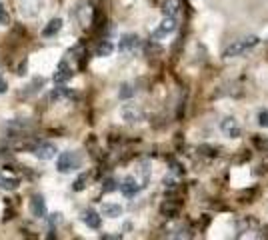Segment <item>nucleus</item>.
Listing matches in <instances>:
<instances>
[{"label": "nucleus", "mask_w": 268, "mask_h": 240, "mask_svg": "<svg viewBox=\"0 0 268 240\" xmlns=\"http://www.w3.org/2000/svg\"><path fill=\"white\" fill-rule=\"evenodd\" d=\"M80 166H82V156L76 150H64V152H60L56 158V170L60 174H70V172L78 170Z\"/></svg>", "instance_id": "1"}, {"label": "nucleus", "mask_w": 268, "mask_h": 240, "mask_svg": "<svg viewBox=\"0 0 268 240\" xmlns=\"http://www.w3.org/2000/svg\"><path fill=\"white\" fill-rule=\"evenodd\" d=\"M0 24H2V26L10 24V14H8V10H6V6L2 2H0Z\"/></svg>", "instance_id": "21"}, {"label": "nucleus", "mask_w": 268, "mask_h": 240, "mask_svg": "<svg viewBox=\"0 0 268 240\" xmlns=\"http://www.w3.org/2000/svg\"><path fill=\"white\" fill-rule=\"evenodd\" d=\"M32 154H34L38 160H52V158L58 154V148H56V144H52V142H38V144L32 148Z\"/></svg>", "instance_id": "3"}, {"label": "nucleus", "mask_w": 268, "mask_h": 240, "mask_svg": "<svg viewBox=\"0 0 268 240\" xmlns=\"http://www.w3.org/2000/svg\"><path fill=\"white\" fill-rule=\"evenodd\" d=\"M74 76V70H72V66L68 62H60L58 66H56V70H54V74H52V82L54 84H66L70 78Z\"/></svg>", "instance_id": "4"}, {"label": "nucleus", "mask_w": 268, "mask_h": 240, "mask_svg": "<svg viewBox=\"0 0 268 240\" xmlns=\"http://www.w3.org/2000/svg\"><path fill=\"white\" fill-rule=\"evenodd\" d=\"M100 214L102 216H108V218H118L122 214V206L114 204V202H104L100 206Z\"/></svg>", "instance_id": "14"}, {"label": "nucleus", "mask_w": 268, "mask_h": 240, "mask_svg": "<svg viewBox=\"0 0 268 240\" xmlns=\"http://www.w3.org/2000/svg\"><path fill=\"white\" fill-rule=\"evenodd\" d=\"M116 188H120V184H116L114 178H106L104 182H102V192H114Z\"/></svg>", "instance_id": "20"}, {"label": "nucleus", "mask_w": 268, "mask_h": 240, "mask_svg": "<svg viewBox=\"0 0 268 240\" xmlns=\"http://www.w3.org/2000/svg\"><path fill=\"white\" fill-rule=\"evenodd\" d=\"M120 116H122V120H124V122H128V124L140 122V120L144 118L142 110H140L138 106H134V104H126V106H122V110H120Z\"/></svg>", "instance_id": "8"}, {"label": "nucleus", "mask_w": 268, "mask_h": 240, "mask_svg": "<svg viewBox=\"0 0 268 240\" xmlns=\"http://www.w3.org/2000/svg\"><path fill=\"white\" fill-rule=\"evenodd\" d=\"M18 184L20 182L16 178H0V188H4V190H16Z\"/></svg>", "instance_id": "19"}, {"label": "nucleus", "mask_w": 268, "mask_h": 240, "mask_svg": "<svg viewBox=\"0 0 268 240\" xmlns=\"http://www.w3.org/2000/svg\"><path fill=\"white\" fill-rule=\"evenodd\" d=\"M80 220L84 222L88 228H100V224H102V216H100V212H96V210H92V208H86L84 212L80 214Z\"/></svg>", "instance_id": "11"}, {"label": "nucleus", "mask_w": 268, "mask_h": 240, "mask_svg": "<svg viewBox=\"0 0 268 240\" xmlns=\"http://www.w3.org/2000/svg\"><path fill=\"white\" fill-rule=\"evenodd\" d=\"M60 30H62V18H52V20H48V24L42 28V36L44 38H52Z\"/></svg>", "instance_id": "12"}, {"label": "nucleus", "mask_w": 268, "mask_h": 240, "mask_svg": "<svg viewBox=\"0 0 268 240\" xmlns=\"http://www.w3.org/2000/svg\"><path fill=\"white\" fill-rule=\"evenodd\" d=\"M142 184H138V180L134 176H126L124 180L120 182V192L126 196V198H132V196H136L140 192Z\"/></svg>", "instance_id": "10"}, {"label": "nucleus", "mask_w": 268, "mask_h": 240, "mask_svg": "<svg viewBox=\"0 0 268 240\" xmlns=\"http://www.w3.org/2000/svg\"><path fill=\"white\" fill-rule=\"evenodd\" d=\"M6 90H8V82H6V78L0 76V94H6Z\"/></svg>", "instance_id": "23"}, {"label": "nucleus", "mask_w": 268, "mask_h": 240, "mask_svg": "<svg viewBox=\"0 0 268 240\" xmlns=\"http://www.w3.org/2000/svg\"><path fill=\"white\" fill-rule=\"evenodd\" d=\"M258 44V38L256 36H250V38H242V40H236L232 44L224 50V58H236V56H242L246 50H250Z\"/></svg>", "instance_id": "2"}, {"label": "nucleus", "mask_w": 268, "mask_h": 240, "mask_svg": "<svg viewBox=\"0 0 268 240\" xmlns=\"http://www.w3.org/2000/svg\"><path fill=\"white\" fill-rule=\"evenodd\" d=\"M220 130L224 132V136H228V138H238L242 134V128L236 118H224L220 124Z\"/></svg>", "instance_id": "9"}, {"label": "nucleus", "mask_w": 268, "mask_h": 240, "mask_svg": "<svg viewBox=\"0 0 268 240\" xmlns=\"http://www.w3.org/2000/svg\"><path fill=\"white\" fill-rule=\"evenodd\" d=\"M28 208H30V214L34 218H46V200H44V196L42 194H34L30 202H28Z\"/></svg>", "instance_id": "5"}, {"label": "nucleus", "mask_w": 268, "mask_h": 240, "mask_svg": "<svg viewBox=\"0 0 268 240\" xmlns=\"http://www.w3.org/2000/svg\"><path fill=\"white\" fill-rule=\"evenodd\" d=\"M178 8H180L178 0H164V2H162V14L164 16H176Z\"/></svg>", "instance_id": "16"}, {"label": "nucleus", "mask_w": 268, "mask_h": 240, "mask_svg": "<svg viewBox=\"0 0 268 240\" xmlns=\"http://www.w3.org/2000/svg\"><path fill=\"white\" fill-rule=\"evenodd\" d=\"M258 124H260L262 128H268V110H262V112L258 114Z\"/></svg>", "instance_id": "22"}, {"label": "nucleus", "mask_w": 268, "mask_h": 240, "mask_svg": "<svg viewBox=\"0 0 268 240\" xmlns=\"http://www.w3.org/2000/svg\"><path fill=\"white\" fill-rule=\"evenodd\" d=\"M176 30V18L174 16H164V20L158 24V28L152 32V38L158 40V38H164V36H168Z\"/></svg>", "instance_id": "6"}, {"label": "nucleus", "mask_w": 268, "mask_h": 240, "mask_svg": "<svg viewBox=\"0 0 268 240\" xmlns=\"http://www.w3.org/2000/svg\"><path fill=\"white\" fill-rule=\"evenodd\" d=\"M138 46H140V38L136 34H124L118 42V50L122 54H132Z\"/></svg>", "instance_id": "7"}, {"label": "nucleus", "mask_w": 268, "mask_h": 240, "mask_svg": "<svg viewBox=\"0 0 268 240\" xmlns=\"http://www.w3.org/2000/svg\"><path fill=\"white\" fill-rule=\"evenodd\" d=\"M86 182H88V174H82V176H78L72 184V190L74 192H80V190H84L86 188Z\"/></svg>", "instance_id": "18"}, {"label": "nucleus", "mask_w": 268, "mask_h": 240, "mask_svg": "<svg viewBox=\"0 0 268 240\" xmlns=\"http://www.w3.org/2000/svg\"><path fill=\"white\" fill-rule=\"evenodd\" d=\"M114 52V44L112 42H100V44L96 46V50H94V56H98V58H108L110 54Z\"/></svg>", "instance_id": "15"}, {"label": "nucleus", "mask_w": 268, "mask_h": 240, "mask_svg": "<svg viewBox=\"0 0 268 240\" xmlns=\"http://www.w3.org/2000/svg\"><path fill=\"white\" fill-rule=\"evenodd\" d=\"M74 96V92L70 90V88H66V86H62V84H58L56 88L50 92V100H54V102H60V100H70Z\"/></svg>", "instance_id": "13"}, {"label": "nucleus", "mask_w": 268, "mask_h": 240, "mask_svg": "<svg viewBox=\"0 0 268 240\" xmlns=\"http://www.w3.org/2000/svg\"><path fill=\"white\" fill-rule=\"evenodd\" d=\"M134 86L132 84H122L120 86V90H118V96L122 98V100H128V98H132L134 96Z\"/></svg>", "instance_id": "17"}]
</instances>
